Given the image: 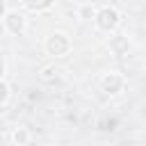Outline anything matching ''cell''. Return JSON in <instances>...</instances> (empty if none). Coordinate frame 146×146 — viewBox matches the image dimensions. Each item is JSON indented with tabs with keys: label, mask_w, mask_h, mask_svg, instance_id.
<instances>
[{
	"label": "cell",
	"mask_w": 146,
	"mask_h": 146,
	"mask_svg": "<svg viewBox=\"0 0 146 146\" xmlns=\"http://www.w3.org/2000/svg\"><path fill=\"white\" fill-rule=\"evenodd\" d=\"M5 27H7V32H11V34H23L25 27H27V18H25V14L7 11V16H5Z\"/></svg>",
	"instance_id": "obj_4"
},
{
	"label": "cell",
	"mask_w": 146,
	"mask_h": 146,
	"mask_svg": "<svg viewBox=\"0 0 146 146\" xmlns=\"http://www.w3.org/2000/svg\"><path fill=\"white\" fill-rule=\"evenodd\" d=\"M123 84H125L123 75L114 73V71H112V73H105V75L100 78V89H103L105 94H110V96H116V94H121Z\"/></svg>",
	"instance_id": "obj_3"
},
{
	"label": "cell",
	"mask_w": 146,
	"mask_h": 146,
	"mask_svg": "<svg viewBox=\"0 0 146 146\" xmlns=\"http://www.w3.org/2000/svg\"><path fill=\"white\" fill-rule=\"evenodd\" d=\"M71 46L73 43H71L68 34H64V32H52L46 39V43H43V48H46V52L50 57H66L68 50H71Z\"/></svg>",
	"instance_id": "obj_1"
},
{
	"label": "cell",
	"mask_w": 146,
	"mask_h": 146,
	"mask_svg": "<svg viewBox=\"0 0 146 146\" xmlns=\"http://www.w3.org/2000/svg\"><path fill=\"white\" fill-rule=\"evenodd\" d=\"M2 16H7V14H5V0H0V18H2Z\"/></svg>",
	"instance_id": "obj_11"
},
{
	"label": "cell",
	"mask_w": 146,
	"mask_h": 146,
	"mask_svg": "<svg viewBox=\"0 0 146 146\" xmlns=\"http://www.w3.org/2000/svg\"><path fill=\"white\" fill-rule=\"evenodd\" d=\"M52 73L57 75L59 71H57L55 66H46V68H41V80H43V82H48V80H52Z\"/></svg>",
	"instance_id": "obj_8"
},
{
	"label": "cell",
	"mask_w": 146,
	"mask_h": 146,
	"mask_svg": "<svg viewBox=\"0 0 146 146\" xmlns=\"http://www.w3.org/2000/svg\"><path fill=\"white\" fill-rule=\"evenodd\" d=\"M119 23H121V14H119L114 7H103V9H98L96 16H94V25H96L98 30H103V32H112Z\"/></svg>",
	"instance_id": "obj_2"
},
{
	"label": "cell",
	"mask_w": 146,
	"mask_h": 146,
	"mask_svg": "<svg viewBox=\"0 0 146 146\" xmlns=\"http://www.w3.org/2000/svg\"><path fill=\"white\" fill-rule=\"evenodd\" d=\"M5 73H7V64H5L2 59H0V80L5 78Z\"/></svg>",
	"instance_id": "obj_10"
},
{
	"label": "cell",
	"mask_w": 146,
	"mask_h": 146,
	"mask_svg": "<svg viewBox=\"0 0 146 146\" xmlns=\"http://www.w3.org/2000/svg\"><path fill=\"white\" fill-rule=\"evenodd\" d=\"M14 144L16 146H27L30 144V132H27V128H18V130H14Z\"/></svg>",
	"instance_id": "obj_6"
},
{
	"label": "cell",
	"mask_w": 146,
	"mask_h": 146,
	"mask_svg": "<svg viewBox=\"0 0 146 146\" xmlns=\"http://www.w3.org/2000/svg\"><path fill=\"white\" fill-rule=\"evenodd\" d=\"M94 16H96V11L91 9V5H84V7L80 9V18H82V21H91Z\"/></svg>",
	"instance_id": "obj_7"
},
{
	"label": "cell",
	"mask_w": 146,
	"mask_h": 146,
	"mask_svg": "<svg viewBox=\"0 0 146 146\" xmlns=\"http://www.w3.org/2000/svg\"><path fill=\"white\" fill-rule=\"evenodd\" d=\"M7 98H9V87L0 80V105H2V103H7Z\"/></svg>",
	"instance_id": "obj_9"
},
{
	"label": "cell",
	"mask_w": 146,
	"mask_h": 146,
	"mask_svg": "<svg viewBox=\"0 0 146 146\" xmlns=\"http://www.w3.org/2000/svg\"><path fill=\"white\" fill-rule=\"evenodd\" d=\"M52 2L55 0H21V5L32 9V11H46V9L52 7Z\"/></svg>",
	"instance_id": "obj_5"
}]
</instances>
